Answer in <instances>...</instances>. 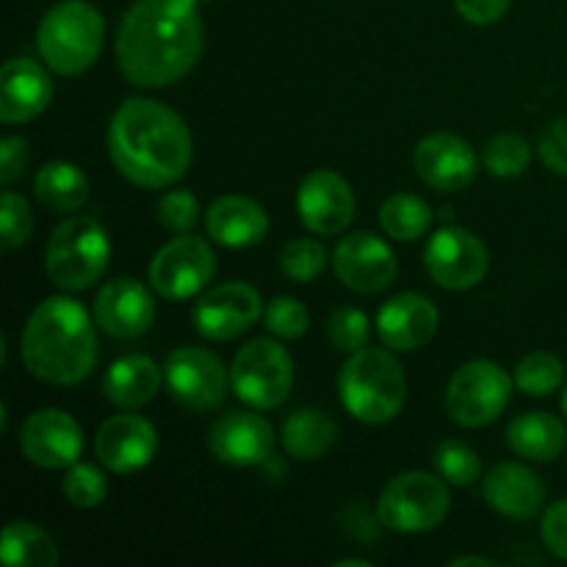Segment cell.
Returning a JSON list of instances; mask_svg holds the SVG:
<instances>
[{"label":"cell","instance_id":"obj_26","mask_svg":"<svg viewBox=\"0 0 567 567\" xmlns=\"http://www.w3.org/2000/svg\"><path fill=\"white\" fill-rule=\"evenodd\" d=\"M565 443V424L551 413H524L507 426V446L532 463H554Z\"/></svg>","mask_w":567,"mask_h":567},{"label":"cell","instance_id":"obj_12","mask_svg":"<svg viewBox=\"0 0 567 567\" xmlns=\"http://www.w3.org/2000/svg\"><path fill=\"white\" fill-rule=\"evenodd\" d=\"M264 319V299L249 282H221L194 302V330L208 341H236Z\"/></svg>","mask_w":567,"mask_h":567},{"label":"cell","instance_id":"obj_36","mask_svg":"<svg viewBox=\"0 0 567 567\" xmlns=\"http://www.w3.org/2000/svg\"><path fill=\"white\" fill-rule=\"evenodd\" d=\"M369 336L371 324L369 319H365L363 310L349 308V305L332 310L330 321H327V338H330V343L336 347V352H360V349H365V343H369Z\"/></svg>","mask_w":567,"mask_h":567},{"label":"cell","instance_id":"obj_35","mask_svg":"<svg viewBox=\"0 0 567 567\" xmlns=\"http://www.w3.org/2000/svg\"><path fill=\"white\" fill-rule=\"evenodd\" d=\"M61 493L66 502L78 509H94L105 502L109 496V482H105L103 471L94 465L75 463L66 468L64 482H61Z\"/></svg>","mask_w":567,"mask_h":567},{"label":"cell","instance_id":"obj_21","mask_svg":"<svg viewBox=\"0 0 567 567\" xmlns=\"http://www.w3.org/2000/svg\"><path fill=\"white\" fill-rule=\"evenodd\" d=\"M441 313L435 302L421 293H399L377 313V336L393 352H415L435 338Z\"/></svg>","mask_w":567,"mask_h":567},{"label":"cell","instance_id":"obj_4","mask_svg":"<svg viewBox=\"0 0 567 567\" xmlns=\"http://www.w3.org/2000/svg\"><path fill=\"white\" fill-rule=\"evenodd\" d=\"M338 393L349 415L363 424H388L408 399V377L402 363L385 349H360L349 354L338 374Z\"/></svg>","mask_w":567,"mask_h":567},{"label":"cell","instance_id":"obj_16","mask_svg":"<svg viewBox=\"0 0 567 567\" xmlns=\"http://www.w3.org/2000/svg\"><path fill=\"white\" fill-rule=\"evenodd\" d=\"M354 208L352 186L332 169L310 172L297 192L299 219L313 236H341L352 225Z\"/></svg>","mask_w":567,"mask_h":567},{"label":"cell","instance_id":"obj_27","mask_svg":"<svg viewBox=\"0 0 567 567\" xmlns=\"http://www.w3.org/2000/svg\"><path fill=\"white\" fill-rule=\"evenodd\" d=\"M338 424L319 408H302L282 421L280 441L293 460L313 463L336 446Z\"/></svg>","mask_w":567,"mask_h":567},{"label":"cell","instance_id":"obj_25","mask_svg":"<svg viewBox=\"0 0 567 567\" xmlns=\"http://www.w3.org/2000/svg\"><path fill=\"white\" fill-rule=\"evenodd\" d=\"M161 388V369L147 354H125L114 360L103 377V396L120 410H142Z\"/></svg>","mask_w":567,"mask_h":567},{"label":"cell","instance_id":"obj_11","mask_svg":"<svg viewBox=\"0 0 567 567\" xmlns=\"http://www.w3.org/2000/svg\"><path fill=\"white\" fill-rule=\"evenodd\" d=\"M169 396L188 413H214L221 408L230 388V371L214 352L199 347H181L164 365Z\"/></svg>","mask_w":567,"mask_h":567},{"label":"cell","instance_id":"obj_20","mask_svg":"<svg viewBox=\"0 0 567 567\" xmlns=\"http://www.w3.org/2000/svg\"><path fill=\"white\" fill-rule=\"evenodd\" d=\"M413 166L426 186L454 194L465 192L476 181L480 161L465 138L454 133H432L415 147Z\"/></svg>","mask_w":567,"mask_h":567},{"label":"cell","instance_id":"obj_3","mask_svg":"<svg viewBox=\"0 0 567 567\" xmlns=\"http://www.w3.org/2000/svg\"><path fill=\"white\" fill-rule=\"evenodd\" d=\"M25 369L48 385H81L100 358L86 308L70 297H48L33 308L20 338Z\"/></svg>","mask_w":567,"mask_h":567},{"label":"cell","instance_id":"obj_37","mask_svg":"<svg viewBox=\"0 0 567 567\" xmlns=\"http://www.w3.org/2000/svg\"><path fill=\"white\" fill-rule=\"evenodd\" d=\"M31 233L33 214L28 199L17 192H3L0 197V247L3 252H14L17 247H22Z\"/></svg>","mask_w":567,"mask_h":567},{"label":"cell","instance_id":"obj_8","mask_svg":"<svg viewBox=\"0 0 567 567\" xmlns=\"http://www.w3.org/2000/svg\"><path fill=\"white\" fill-rule=\"evenodd\" d=\"M230 388L255 410L282 408L293 388L291 354L271 338H255L233 358Z\"/></svg>","mask_w":567,"mask_h":567},{"label":"cell","instance_id":"obj_31","mask_svg":"<svg viewBox=\"0 0 567 567\" xmlns=\"http://www.w3.org/2000/svg\"><path fill=\"white\" fill-rule=\"evenodd\" d=\"M515 388L526 396H551L565 382V363L551 352H532L515 365Z\"/></svg>","mask_w":567,"mask_h":567},{"label":"cell","instance_id":"obj_18","mask_svg":"<svg viewBox=\"0 0 567 567\" xmlns=\"http://www.w3.org/2000/svg\"><path fill=\"white\" fill-rule=\"evenodd\" d=\"M158 452V432L133 410L105 421L94 437V454L111 474H136L147 468Z\"/></svg>","mask_w":567,"mask_h":567},{"label":"cell","instance_id":"obj_39","mask_svg":"<svg viewBox=\"0 0 567 567\" xmlns=\"http://www.w3.org/2000/svg\"><path fill=\"white\" fill-rule=\"evenodd\" d=\"M158 221L164 230L183 236V233H192L194 225L199 221V203L192 192L186 188H177V192H166L158 203Z\"/></svg>","mask_w":567,"mask_h":567},{"label":"cell","instance_id":"obj_14","mask_svg":"<svg viewBox=\"0 0 567 567\" xmlns=\"http://www.w3.org/2000/svg\"><path fill=\"white\" fill-rule=\"evenodd\" d=\"M332 269L336 277L354 293H380L396 280V255L388 247L382 238H377L374 233L360 230L349 233L338 241L336 255H332Z\"/></svg>","mask_w":567,"mask_h":567},{"label":"cell","instance_id":"obj_19","mask_svg":"<svg viewBox=\"0 0 567 567\" xmlns=\"http://www.w3.org/2000/svg\"><path fill=\"white\" fill-rule=\"evenodd\" d=\"M208 449L219 463L255 468L275 457V430L264 415L233 410L210 426Z\"/></svg>","mask_w":567,"mask_h":567},{"label":"cell","instance_id":"obj_33","mask_svg":"<svg viewBox=\"0 0 567 567\" xmlns=\"http://www.w3.org/2000/svg\"><path fill=\"white\" fill-rule=\"evenodd\" d=\"M432 463H435L437 476H443V480H446V485L471 487L482 480L480 454L460 441L437 443Z\"/></svg>","mask_w":567,"mask_h":567},{"label":"cell","instance_id":"obj_40","mask_svg":"<svg viewBox=\"0 0 567 567\" xmlns=\"http://www.w3.org/2000/svg\"><path fill=\"white\" fill-rule=\"evenodd\" d=\"M537 150H540V158L548 169L567 177V116L551 122V125L543 131Z\"/></svg>","mask_w":567,"mask_h":567},{"label":"cell","instance_id":"obj_6","mask_svg":"<svg viewBox=\"0 0 567 567\" xmlns=\"http://www.w3.org/2000/svg\"><path fill=\"white\" fill-rule=\"evenodd\" d=\"M109 260V233L86 214L61 221L44 247V271L50 282L66 293L89 291L105 275Z\"/></svg>","mask_w":567,"mask_h":567},{"label":"cell","instance_id":"obj_38","mask_svg":"<svg viewBox=\"0 0 567 567\" xmlns=\"http://www.w3.org/2000/svg\"><path fill=\"white\" fill-rule=\"evenodd\" d=\"M264 324L266 330L282 341H297L308 332L310 313L299 299L293 297H277L271 299L269 308L264 310Z\"/></svg>","mask_w":567,"mask_h":567},{"label":"cell","instance_id":"obj_29","mask_svg":"<svg viewBox=\"0 0 567 567\" xmlns=\"http://www.w3.org/2000/svg\"><path fill=\"white\" fill-rule=\"evenodd\" d=\"M0 559L9 567H55L59 546L42 526L31 520H11L0 540Z\"/></svg>","mask_w":567,"mask_h":567},{"label":"cell","instance_id":"obj_32","mask_svg":"<svg viewBox=\"0 0 567 567\" xmlns=\"http://www.w3.org/2000/svg\"><path fill=\"white\" fill-rule=\"evenodd\" d=\"M532 147L518 133H498L482 150V164L496 177H520L529 169Z\"/></svg>","mask_w":567,"mask_h":567},{"label":"cell","instance_id":"obj_43","mask_svg":"<svg viewBox=\"0 0 567 567\" xmlns=\"http://www.w3.org/2000/svg\"><path fill=\"white\" fill-rule=\"evenodd\" d=\"M509 3L513 0H454L460 17L474 22V25H493V22H498L507 14Z\"/></svg>","mask_w":567,"mask_h":567},{"label":"cell","instance_id":"obj_22","mask_svg":"<svg viewBox=\"0 0 567 567\" xmlns=\"http://www.w3.org/2000/svg\"><path fill=\"white\" fill-rule=\"evenodd\" d=\"M53 97V83L39 61L9 59L0 70V122L22 125L42 114Z\"/></svg>","mask_w":567,"mask_h":567},{"label":"cell","instance_id":"obj_34","mask_svg":"<svg viewBox=\"0 0 567 567\" xmlns=\"http://www.w3.org/2000/svg\"><path fill=\"white\" fill-rule=\"evenodd\" d=\"M327 260H330V255L316 238H293L282 247L280 269L288 280L305 286V282H313L324 275Z\"/></svg>","mask_w":567,"mask_h":567},{"label":"cell","instance_id":"obj_9","mask_svg":"<svg viewBox=\"0 0 567 567\" xmlns=\"http://www.w3.org/2000/svg\"><path fill=\"white\" fill-rule=\"evenodd\" d=\"M515 380L493 360H471L452 377L446 391V413L463 430L493 424L507 410Z\"/></svg>","mask_w":567,"mask_h":567},{"label":"cell","instance_id":"obj_28","mask_svg":"<svg viewBox=\"0 0 567 567\" xmlns=\"http://www.w3.org/2000/svg\"><path fill=\"white\" fill-rule=\"evenodd\" d=\"M89 177L70 161H50L33 177V194L53 214H75L89 199Z\"/></svg>","mask_w":567,"mask_h":567},{"label":"cell","instance_id":"obj_30","mask_svg":"<svg viewBox=\"0 0 567 567\" xmlns=\"http://www.w3.org/2000/svg\"><path fill=\"white\" fill-rule=\"evenodd\" d=\"M380 225L396 241H419L432 227V208L415 194H393L382 203Z\"/></svg>","mask_w":567,"mask_h":567},{"label":"cell","instance_id":"obj_15","mask_svg":"<svg viewBox=\"0 0 567 567\" xmlns=\"http://www.w3.org/2000/svg\"><path fill=\"white\" fill-rule=\"evenodd\" d=\"M20 452L28 463L48 471H66L83 452V432L70 413L55 408L37 410L20 430Z\"/></svg>","mask_w":567,"mask_h":567},{"label":"cell","instance_id":"obj_41","mask_svg":"<svg viewBox=\"0 0 567 567\" xmlns=\"http://www.w3.org/2000/svg\"><path fill=\"white\" fill-rule=\"evenodd\" d=\"M540 537L554 557L565 559L567 563V498L551 504V507L546 509L540 524Z\"/></svg>","mask_w":567,"mask_h":567},{"label":"cell","instance_id":"obj_42","mask_svg":"<svg viewBox=\"0 0 567 567\" xmlns=\"http://www.w3.org/2000/svg\"><path fill=\"white\" fill-rule=\"evenodd\" d=\"M31 164V153H28V142L20 136H6L0 142V183L11 186L20 181Z\"/></svg>","mask_w":567,"mask_h":567},{"label":"cell","instance_id":"obj_23","mask_svg":"<svg viewBox=\"0 0 567 567\" xmlns=\"http://www.w3.org/2000/svg\"><path fill=\"white\" fill-rule=\"evenodd\" d=\"M482 496L504 518L532 520L546 504V485L526 465L498 463L482 480Z\"/></svg>","mask_w":567,"mask_h":567},{"label":"cell","instance_id":"obj_10","mask_svg":"<svg viewBox=\"0 0 567 567\" xmlns=\"http://www.w3.org/2000/svg\"><path fill=\"white\" fill-rule=\"evenodd\" d=\"M216 275V255L205 238L183 233L153 255L147 266L150 288L161 299L169 302H183L192 299L214 280Z\"/></svg>","mask_w":567,"mask_h":567},{"label":"cell","instance_id":"obj_46","mask_svg":"<svg viewBox=\"0 0 567 567\" xmlns=\"http://www.w3.org/2000/svg\"><path fill=\"white\" fill-rule=\"evenodd\" d=\"M563 413H565V419H567V385H565V393H563Z\"/></svg>","mask_w":567,"mask_h":567},{"label":"cell","instance_id":"obj_17","mask_svg":"<svg viewBox=\"0 0 567 567\" xmlns=\"http://www.w3.org/2000/svg\"><path fill=\"white\" fill-rule=\"evenodd\" d=\"M94 324L116 341H136L155 324V299L131 277L105 282L94 297Z\"/></svg>","mask_w":567,"mask_h":567},{"label":"cell","instance_id":"obj_24","mask_svg":"<svg viewBox=\"0 0 567 567\" xmlns=\"http://www.w3.org/2000/svg\"><path fill=\"white\" fill-rule=\"evenodd\" d=\"M205 230L216 244L227 249L255 247L269 233V216L255 199L241 194L219 197L205 214Z\"/></svg>","mask_w":567,"mask_h":567},{"label":"cell","instance_id":"obj_7","mask_svg":"<svg viewBox=\"0 0 567 567\" xmlns=\"http://www.w3.org/2000/svg\"><path fill=\"white\" fill-rule=\"evenodd\" d=\"M452 496L443 476L408 471L393 476L377 502V518L399 535H424L446 520Z\"/></svg>","mask_w":567,"mask_h":567},{"label":"cell","instance_id":"obj_45","mask_svg":"<svg viewBox=\"0 0 567 567\" xmlns=\"http://www.w3.org/2000/svg\"><path fill=\"white\" fill-rule=\"evenodd\" d=\"M338 567H371L369 559H341Z\"/></svg>","mask_w":567,"mask_h":567},{"label":"cell","instance_id":"obj_1","mask_svg":"<svg viewBox=\"0 0 567 567\" xmlns=\"http://www.w3.org/2000/svg\"><path fill=\"white\" fill-rule=\"evenodd\" d=\"M203 44L194 0H138L116 28V64L133 86L164 89L197 66Z\"/></svg>","mask_w":567,"mask_h":567},{"label":"cell","instance_id":"obj_2","mask_svg":"<svg viewBox=\"0 0 567 567\" xmlns=\"http://www.w3.org/2000/svg\"><path fill=\"white\" fill-rule=\"evenodd\" d=\"M109 155L116 172L133 186L169 188L192 166V131L169 105L131 97L111 116Z\"/></svg>","mask_w":567,"mask_h":567},{"label":"cell","instance_id":"obj_44","mask_svg":"<svg viewBox=\"0 0 567 567\" xmlns=\"http://www.w3.org/2000/svg\"><path fill=\"white\" fill-rule=\"evenodd\" d=\"M452 567H471V565H482V567H498L502 563L498 559H487V557H457L449 563Z\"/></svg>","mask_w":567,"mask_h":567},{"label":"cell","instance_id":"obj_13","mask_svg":"<svg viewBox=\"0 0 567 567\" xmlns=\"http://www.w3.org/2000/svg\"><path fill=\"white\" fill-rule=\"evenodd\" d=\"M426 271L446 291H468L480 286L491 266L487 247L465 227H441L424 252Z\"/></svg>","mask_w":567,"mask_h":567},{"label":"cell","instance_id":"obj_5","mask_svg":"<svg viewBox=\"0 0 567 567\" xmlns=\"http://www.w3.org/2000/svg\"><path fill=\"white\" fill-rule=\"evenodd\" d=\"M105 22L86 0H64L42 17L37 28V50L59 75H83L100 59Z\"/></svg>","mask_w":567,"mask_h":567}]
</instances>
